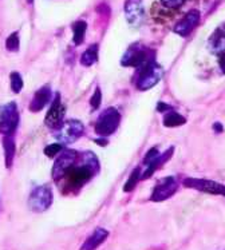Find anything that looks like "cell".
Wrapping results in <instances>:
<instances>
[{
    "label": "cell",
    "instance_id": "obj_1",
    "mask_svg": "<svg viewBox=\"0 0 225 250\" xmlns=\"http://www.w3.org/2000/svg\"><path fill=\"white\" fill-rule=\"evenodd\" d=\"M99 171V161L91 151H83L81 157L55 184L63 191V194L77 193L83 186L90 182Z\"/></svg>",
    "mask_w": 225,
    "mask_h": 250
},
{
    "label": "cell",
    "instance_id": "obj_2",
    "mask_svg": "<svg viewBox=\"0 0 225 250\" xmlns=\"http://www.w3.org/2000/svg\"><path fill=\"white\" fill-rule=\"evenodd\" d=\"M153 62H156V54L153 50L142 46L141 43H135L125 52L121 59V64L125 67H134L137 68V71H139Z\"/></svg>",
    "mask_w": 225,
    "mask_h": 250
},
{
    "label": "cell",
    "instance_id": "obj_3",
    "mask_svg": "<svg viewBox=\"0 0 225 250\" xmlns=\"http://www.w3.org/2000/svg\"><path fill=\"white\" fill-rule=\"evenodd\" d=\"M119 123H121L119 111L115 107H108L106 110H103L95 122V133L99 137L108 138L109 135L117 131Z\"/></svg>",
    "mask_w": 225,
    "mask_h": 250
},
{
    "label": "cell",
    "instance_id": "obj_4",
    "mask_svg": "<svg viewBox=\"0 0 225 250\" xmlns=\"http://www.w3.org/2000/svg\"><path fill=\"white\" fill-rule=\"evenodd\" d=\"M83 134H85V126L78 119L66 121V122H63L61 127L54 130V137L62 145H71V143L77 142Z\"/></svg>",
    "mask_w": 225,
    "mask_h": 250
},
{
    "label": "cell",
    "instance_id": "obj_5",
    "mask_svg": "<svg viewBox=\"0 0 225 250\" xmlns=\"http://www.w3.org/2000/svg\"><path fill=\"white\" fill-rule=\"evenodd\" d=\"M52 201H54V194L51 188L48 185H42L31 191L28 206L34 213H45L51 208Z\"/></svg>",
    "mask_w": 225,
    "mask_h": 250
},
{
    "label": "cell",
    "instance_id": "obj_6",
    "mask_svg": "<svg viewBox=\"0 0 225 250\" xmlns=\"http://www.w3.org/2000/svg\"><path fill=\"white\" fill-rule=\"evenodd\" d=\"M19 125V110L15 102H10L0 107V134H15Z\"/></svg>",
    "mask_w": 225,
    "mask_h": 250
},
{
    "label": "cell",
    "instance_id": "obj_7",
    "mask_svg": "<svg viewBox=\"0 0 225 250\" xmlns=\"http://www.w3.org/2000/svg\"><path fill=\"white\" fill-rule=\"evenodd\" d=\"M161 78H162V67L153 62L146 67H143L142 70H139L135 86L139 91H146L156 86L161 81Z\"/></svg>",
    "mask_w": 225,
    "mask_h": 250
},
{
    "label": "cell",
    "instance_id": "obj_8",
    "mask_svg": "<svg viewBox=\"0 0 225 250\" xmlns=\"http://www.w3.org/2000/svg\"><path fill=\"white\" fill-rule=\"evenodd\" d=\"M79 157H81V153L77 151V150H72V148L63 150L59 154V157L55 159V162H54V167H52V179H54V182H56L58 179L61 178L62 175L77 162Z\"/></svg>",
    "mask_w": 225,
    "mask_h": 250
},
{
    "label": "cell",
    "instance_id": "obj_9",
    "mask_svg": "<svg viewBox=\"0 0 225 250\" xmlns=\"http://www.w3.org/2000/svg\"><path fill=\"white\" fill-rule=\"evenodd\" d=\"M179 189V181L174 177H166L159 181L158 184L154 186L150 201L152 202H164L170 197L176 194V191Z\"/></svg>",
    "mask_w": 225,
    "mask_h": 250
},
{
    "label": "cell",
    "instance_id": "obj_10",
    "mask_svg": "<svg viewBox=\"0 0 225 250\" xmlns=\"http://www.w3.org/2000/svg\"><path fill=\"white\" fill-rule=\"evenodd\" d=\"M184 185L189 189L199 190L202 193L213 195H223L225 197V185H221L212 179L204 178H186L184 181Z\"/></svg>",
    "mask_w": 225,
    "mask_h": 250
},
{
    "label": "cell",
    "instance_id": "obj_11",
    "mask_svg": "<svg viewBox=\"0 0 225 250\" xmlns=\"http://www.w3.org/2000/svg\"><path fill=\"white\" fill-rule=\"evenodd\" d=\"M65 114H66V107L62 104V99L59 92L56 94L54 101L51 102V106L47 111V115L45 118V125L47 127L56 130L63 125V119H65Z\"/></svg>",
    "mask_w": 225,
    "mask_h": 250
},
{
    "label": "cell",
    "instance_id": "obj_12",
    "mask_svg": "<svg viewBox=\"0 0 225 250\" xmlns=\"http://www.w3.org/2000/svg\"><path fill=\"white\" fill-rule=\"evenodd\" d=\"M125 16L126 21L132 27H139L145 21V10H143L142 0H126L125 1Z\"/></svg>",
    "mask_w": 225,
    "mask_h": 250
},
{
    "label": "cell",
    "instance_id": "obj_13",
    "mask_svg": "<svg viewBox=\"0 0 225 250\" xmlns=\"http://www.w3.org/2000/svg\"><path fill=\"white\" fill-rule=\"evenodd\" d=\"M200 12L197 10L189 11L181 21L174 26V32L180 36H188L200 23Z\"/></svg>",
    "mask_w": 225,
    "mask_h": 250
},
{
    "label": "cell",
    "instance_id": "obj_14",
    "mask_svg": "<svg viewBox=\"0 0 225 250\" xmlns=\"http://www.w3.org/2000/svg\"><path fill=\"white\" fill-rule=\"evenodd\" d=\"M51 87L43 86L34 94V98L31 99L30 103V111L31 112H39L46 107L47 104L51 101Z\"/></svg>",
    "mask_w": 225,
    "mask_h": 250
},
{
    "label": "cell",
    "instance_id": "obj_15",
    "mask_svg": "<svg viewBox=\"0 0 225 250\" xmlns=\"http://www.w3.org/2000/svg\"><path fill=\"white\" fill-rule=\"evenodd\" d=\"M108 230L103 229V228H97L91 234L87 237V240L83 242V245L81 246L79 250H97L105 241L108 240Z\"/></svg>",
    "mask_w": 225,
    "mask_h": 250
},
{
    "label": "cell",
    "instance_id": "obj_16",
    "mask_svg": "<svg viewBox=\"0 0 225 250\" xmlns=\"http://www.w3.org/2000/svg\"><path fill=\"white\" fill-rule=\"evenodd\" d=\"M173 151H174V147L172 146V147H169L168 151H165L164 154H159V157L157 159H154L152 164H149L145 166V170L142 171V177H141V179H148L150 178L152 175H153L157 170H158L162 165L165 164V162H168L169 159H170V157L173 155Z\"/></svg>",
    "mask_w": 225,
    "mask_h": 250
},
{
    "label": "cell",
    "instance_id": "obj_17",
    "mask_svg": "<svg viewBox=\"0 0 225 250\" xmlns=\"http://www.w3.org/2000/svg\"><path fill=\"white\" fill-rule=\"evenodd\" d=\"M209 48L213 54H224L225 52V26H220L213 32L209 39Z\"/></svg>",
    "mask_w": 225,
    "mask_h": 250
},
{
    "label": "cell",
    "instance_id": "obj_18",
    "mask_svg": "<svg viewBox=\"0 0 225 250\" xmlns=\"http://www.w3.org/2000/svg\"><path fill=\"white\" fill-rule=\"evenodd\" d=\"M3 148H4L5 167L11 168L12 167V165H14V159H15L16 154V145L14 134H11V135H4V138H3Z\"/></svg>",
    "mask_w": 225,
    "mask_h": 250
},
{
    "label": "cell",
    "instance_id": "obj_19",
    "mask_svg": "<svg viewBox=\"0 0 225 250\" xmlns=\"http://www.w3.org/2000/svg\"><path fill=\"white\" fill-rule=\"evenodd\" d=\"M87 24L85 21H78L72 23V42L75 46H81L85 42V36H86Z\"/></svg>",
    "mask_w": 225,
    "mask_h": 250
},
{
    "label": "cell",
    "instance_id": "obj_20",
    "mask_svg": "<svg viewBox=\"0 0 225 250\" xmlns=\"http://www.w3.org/2000/svg\"><path fill=\"white\" fill-rule=\"evenodd\" d=\"M162 123H164L165 127L173 128V127H179V126L185 125V123H186V119H185V117H182L181 114H179V112L168 111V112H165Z\"/></svg>",
    "mask_w": 225,
    "mask_h": 250
},
{
    "label": "cell",
    "instance_id": "obj_21",
    "mask_svg": "<svg viewBox=\"0 0 225 250\" xmlns=\"http://www.w3.org/2000/svg\"><path fill=\"white\" fill-rule=\"evenodd\" d=\"M98 44H91L86 48V51L83 52L81 56V64L85 67H90L95 64L98 62Z\"/></svg>",
    "mask_w": 225,
    "mask_h": 250
},
{
    "label": "cell",
    "instance_id": "obj_22",
    "mask_svg": "<svg viewBox=\"0 0 225 250\" xmlns=\"http://www.w3.org/2000/svg\"><path fill=\"white\" fill-rule=\"evenodd\" d=\"M185 3H186V0H158L157 3H154V5L161 7L162 12H165V11L174 12V11H179Z\"/></svg>",
    "mask_w": 225,
    "mask_h": 250
},
{
    "label": "cell",
    "instance_id": "obj_23",
    "mask_svg": "<svg viewBox=\"0 0 225 250\" xmlns=\"http://www.w3.org/2000/svg\"><path fill=\"white\" fill-rule=\"evenodd\" d=\"M141 177H142V168L141 167L134 168L133 171H132V174H130V177H129L128 182H126L125 186H123V191L129 193V191L134 190V188H135L137 184L141 181Z\"/></svg>",
    "mask_w": 225,
    "mask_h": 250
},
{
    "label": "cell",
    "instance_id": "obj_24",
    "mask_svg": "<svg viewBox=\"0 0 225 250\" xmlns=\"http://www.w3.org/2000/svg\"><path fill=\"white\" fill-rule=\"evenodd\" d=\"M10 83H11V90L14 94H19L23 88V79L19 72L12 71L10 75Z\"/></svg>",
    "mask_w": 225,
    "mask_h": 250
},
{
    "label": "cell",
    "instance_id": "obj_25",
    "mask_svg": "<svg viewBox=\"0 0 225 250\" xmlns=\"http://www.w3.org/2000/svg\"><path fill=\"white\" fill-rule=\"evenodd\" d=\"M19 46H21V41H19V34L18 32H12L7 41H5V48L11 52H16L19 50Z\"/></svg>",
    "mask_w": 225,
    "mask_h": 250
},
{
    "label": "cell",
    "instance_id": "obj_26",
    "mask_svg": "<svg viewBox=\"0 0 225 250\" xmlns=\"http://www.w3.org/2000/svg\"><path fill=\"white\" fill-rule=\"evenodd\" d=\"M62 151H63V145L62 143H52L50 146H46L45 150H43L45 155H47L48 158H55L56 155L62 153Z\"/></svg>",
    "mask_w": 225,
    "mask_h": 250
},
{
    "label": "cell",
    "instance_id": "obj_27",
    "mask_svg": "<svg viewBox=\"0 0 225 250\" xmlns=\"http://www.w3.org/2000/svg\"><path fill=\"white\" fill-rule=\"evenodd\" d=\"M101 102H102V92H101V88H99V87H95V91H94L91 99H90V107H91L92 111L99 108Z\"/></svg>",
    "mask_w": 225,
    "mask_h": 250
},
{
    "label": "cell",
    "instance_id": "obj_28",
    "mask_svg": "<svg viewBox=\"0 0 225 250\" xmlns=\"http://www.w3.org/2000/svg\"><path fill=\"white\" fill-rule=\"evenodd\" d=\"M158 157H159L158 148L152 147L150 150H149L148 153H146V155H145V158H143V164H145V166H146V165L152 164L154 159H157Z\"/></svg>",
    "mask_w": 225,
    "mask_h": 250
},
{
    "label": "cell",
    "instance_id": "obj_29",
    "mask_svg": "<svg viewBox=\"0 0 225 250\" xmlns=\"http://www.w3.org/2000/svg\"><path fill=\"white\" fill-rule=\"evenodd\" d=\"M157 111H159V112L172 111V106H169V104H166V103L159 102L158 104H157Z\"/></svg>",
    "mask_w": 225,
    "mask_h": 250
},
{
    "label": "cell",
    "instance_id": "obj_30",
    "mask_svg": "<svg viewBox=\"0 0 225 250\" xmlns=\"http://www.w3.org/2000/svg\"><path fill=\"white\" fill-rule=\"evenodd\" d=\"M219 64H220L221 71L225 74V52L224 54H221V55H219Z\"/></svg>",
    "mask_w": 225,
    "mask_h": 250
},
{
    "label": "cell",
    "instance_id": "obj_31",
    "mask_svg": "<svg viewBox=\"0 0 225 250\" xmlns=\"http://www.w3.org/2000/svg\"><path fill=\"white\" fill-rule=\"evenodd\" d=\"M102 139H95V142L98 143V145H102V146H106L108 145V141L106 139H103V137H101Z\"/></svg>",
    "mask_w": 225,
    "mask_h": 250
},
{
    "label": "cell",
    "instance_id": "obj_32",
    "mask_svg": "<svg viewBox=\"0 0 225 250\" xmlns=\"http://www.w3.org/2000/svg\"><path fill=\"white\" fill-rule=\"evenodd\" d=\"M27 1H28V3H30V4H31V3H32V1H34V0H27Z\"/></svg>",
    "mask_w": 225,
    "mask_h": 250
}]
</instances>
